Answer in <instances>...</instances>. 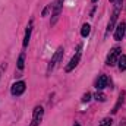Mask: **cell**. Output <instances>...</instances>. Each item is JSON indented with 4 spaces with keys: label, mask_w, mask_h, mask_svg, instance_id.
Returning <instances> with one entry per match:
<instances>
[{
    "label": "cell",
    "mask_w": 126,
    "mask_h": 126,
    "mask_svg": "<svg viewBox=\"0 0 126 126\" xmlns=\"http://www.w3.org/2000/svg\"><path fill=\"white\" fill-rule=\"evenodd\" d=\"M31 31H32V21H30L28 27H27V31H25V38H24V47L28 46L30 43V38H31Z\"/></svg>",
    "instance_id": "30bf717a"
},
{
    "label": "cell",
    "mask_w": 126,
    "mask_h": 126,
    "mask_svg": "<svg viewBox=\"0 0 126 126\" xmlns=\"http://www.w3.org/2000/svg\"><path fill=\"white\" fill-rule=\"evenodd\" d=\"M107 84H109V78H107V75H100L98 76V79H97V90H103V88H106L107 87Z\"/></svg>",
    "instance_id": "9c48e42d"
},
{
    "label": "cell",
    "mask_w": 126,
    "mask_h": 126,
    "mask_svg": "<svg viewBox=\"0 0 126 126\" xmlns=\"http://www.w3.org/2000/svg\"><path fill=\"white\" fill-rule=\"evenodd\" d=\"M95 100L97 101H106V95L103 94V93H97L95 94Z\"/></svg>",
    "instance_id": "9a60e30c"
},
{
    "label": "cell",
    "mask_w": 126,
    "mask_h": 126,
    "mask_svg": "<svg viewBox=\"0 0 126 126\" xmlns=\"http://www.w3.org/2000/svg\"><path fill=\"white\" fill-rule=\"evenodd\" d=\"M93 1H94V3H95V1H98V0H93Z\"/></svg>",
    "instance_id": "44dd1931"
},
{
    "label": "cell",
    "mask_w": 126,
    "mask_h": 126,
    "mask_svg": "<svg viewBox=\"0 0 126 126\" xmlns=\"http://www.w3.org/2000/svg\"><path fill=\"white\" fill-rule=\"evenodd\" d=\"M4 66H6V64H3V66H1V69H3V67H4ZM1 69H0V73H1Z\"/></svg>",
    "instance_id": "d6986e66"
},
{
    "label": "cell",
    "mask_w": 126,
    "mask_h": 126,
    "mask_svg": "<svg viewBox=\"0 0 126 126\" xmlns=\"http://www.w3.org/2000/svg\"><path fill=\"white\" fill-rule=\"evenodd\" d=\"M75 126H81V125H79V123H75Z\"/></svg>",
    "instance_id": "ffe728a7"
},
{
    "label": "cell",
    "mask_w": 126,
    "mask_h": 126,
    "mask_svg": "<svg viewBox=\"0 0 126 126\" xmlns=\"http://www.w3.org/2000/svg\"><path fill=\"white\" fill-rule=\"evenodd\" d=\"M62 7H63V0H54L53 3V18H51V25H54L60 16V12H62Z\"/></svg>",
    "instance_id": "3957f363"
},
{
    "label": "cell",
    "mask_w": 126,
    "mask_h": 126,
    "mask_svg": "<svg viewBox=\"0 0 126 126\" xmlns=\"http://www.w3.org/2000/svg\"><path fill=\"white\" fill-rule=\"evenodd\" d=\"M125 32H126V25L123 24V22H122V24H119V25L116 27V31H114V40L120 41V40L123 38Z\"/></svg>",
    "instance_id": "52a82bcc"
},
{
    "label": "cell",
    "mask_w": 126,
    "mask_h": 126,
    "mask_svg": "<svg viewBox=\"0 0 126 126\" xmlns=\"http://www.w3.org/2000/svg\"><path fill=\"white\" fill-rule=\"evenodd\" d=\"M90 32H91V27H90L88 24H84V25H82V30H81V35H82V37H88Z\"/></svg>",
    "instance_id": "8fae6325"
},
{
    "label": "cell",
    "mask_w": 126,
    "mask_h": 126,
    "mask_svg": "<svg viewBox=\"0 0 126 126\" xmlns=\"http://www.w3.org/2000/svg\"><path fill=\"white\" fill-rule=\"evenodd\" d=\"M43 114H44V109H43L41 106H37V107L34 109L31 126H38V125H40V122L43 120Z\"/></svg>",
    "instance_id": "5b68a950"
},
{
    "label": "cell",
    "mask_w": 126,
    "mask_h": 126,
    "mask_svg": "<svg viewBox=\"0 0 126 126\" xmlns=\"http://www.w3.org/2000/svg\"><path fill=\"white\" fill-rule=\"evenodd\" d=\"M62 56H63V48L62 47H59L57 50H56V53H54V56L51 57V60L48 63V67H47V73H50L54 67H56V64L62 60Z\"/></svg>",
    "instance_id": "7a4b0ae2"
},
{
    "label": "cell",
    "mask_w": 126,
    "mask_h": 126,
    "mask_svg": "<svg viewBox=\"0 0 126 126\" xmlns=\"http://www.w3.org/2000/svg\"><path fill=\"white\" fill-rule=\"evenodd\" d=\"M110 1H113V3H117V7H120V4H122V0H110Z\"/></svg>",
    "instance_id": "ac0fdd59"
},
{
    "label": "cell",
    "mask_w": 126,
    "mask_h": 126,
    "mask_svg": "<svg viewBox=\"0 0 126 126\" xmlns=\"http://www.w3.org/2000/svg\"><path fill=\"white\" fill-rule=\"evenodd\" d=\"M90 100H91V94H90V93H87V94L82 97V101H84V103H88Z\"/></svg>",
    "instance_id": "2e32d148"
},
{
    "label": "cell",
    "mask_w": 126,
    "mask_h": 126,
    "mask_svg": "<svg viewBox=\"0 0 126 126\" xmlns=\"http://www.w3.org/2000/svg\"><path fill=\"white\" fill-rule=\"evenodd\" d=\"M122 56V50L119 48V47H114V48H111V51L109 53V56H107V64L109 66H114L116 63L119 62V57Z\"/></svg>",
    "instance_id": "6da1fadb"
},
{
    "label": "cell",
    "mask_w": 126,
    "mask_h": 126,
    "mask_svg": "<svg viewBox=\"0 0 126 126\" xmlns=\"http://www.w3.org/2000/svg\"><path fill=\"white\" fill-rule=\"evenodd\" d=\"M119 69H120V70H126V56H123V54H122V56H120V57H119Z\"/></svg>",
    "instance_id": "7c38bea8"
},
{
    "label": "cell",
    "mask_w": 126,
    "mask_h": 126,
    "mask_svg": "<svg viewBox=\"0 0 126 126\" xmlns=\"http://www.w3.org/2000/svg\"><path fill=\"white\" fill-rule=\"evenodd\" d=\"M50 7H51V4H50V6H47V7H46V9L43 10V16H46V15L48 13V10H50Z\"/></svg>",
    "instance_id": "e0dca14e"
},
{
    "label": "cell",
    "mask_w": 126,
    "mask_h": 126,
    "mask_svg": "<svg viewBox=\"0 0 126 126\" xmlns=\"http://www.w3.org/2000/svg\"><path fill=\"white\" fill-rule=\"evenodd\" d=\"M117 16H119V7H116L114 12H113V15H111V19H110V22H109V25H107V34L111 31V30H114V24H116V21H117Z\"/></svg>",
    "instance_id": "ba28073f"
},
{
    "label": "cell",
    "mask_w": 126,
    "mask_h": 126,
    "mask_svg": "<svg viewBox=\"0 0 126 126\" xmlns=\"http://www.w3.org/2000/svg\"><path fill=\"white\" fill-rule=\"evenodd\" d=\"M79 60H81V46H79V48H78V51H76V54L70 59V62H69V64L66 66V72H72L76 66H78V63H79Z\"/></svg>",
    "instance_id": "8992f818"
},
{
    "label": "cell",
    "mask_w": 126,
    "mask_h": 126,
    "mask_svg": "<svg viewBox=\"0 0 126 126\" xmlns=\"http://www.w3.org/2000/svg\"><path fill=\"white\" fill-rule=\"evenodd\" d=\"M24 66H25V54H21V56H19V59H18V69H19V70H22V69H24Z\"/></svg>",
    "instance_id": "4fadbf2b"
},
{
    "label": "cell",
    "mask_w": 126,
    "mask_h": 126,
    "mask_svg": "<svg viewBox=\"0 0 126 126\" xmlns=\"http://www.w3.org/2000/svg\"><path fill=\"white\" fill-rule=\"evenodd\" d=\"M25 90H27V84H25L24 81H19V82H15V84L12 85L10 93H12V95L18 97V95L24 94V93H25Z\"/></svg>",
    "instance_id": "277c9868"
},
{
    "label": "cell",
    "mask_w": 126,
    "mask_h": 126,
    "mask_svg": "<svg viewBox=\"0 0 126 126\" xmlns=\"http://www.w3.org/2000/svg\"><path fill=\"white\" fill-rule=\"evenodd\" d=\"M111 122H113V120H111L110 117H106V119H103V120H101L100 126H111Z\"/></svg>",
    "instance_id": "5bb4252c"
}]
</instances>
